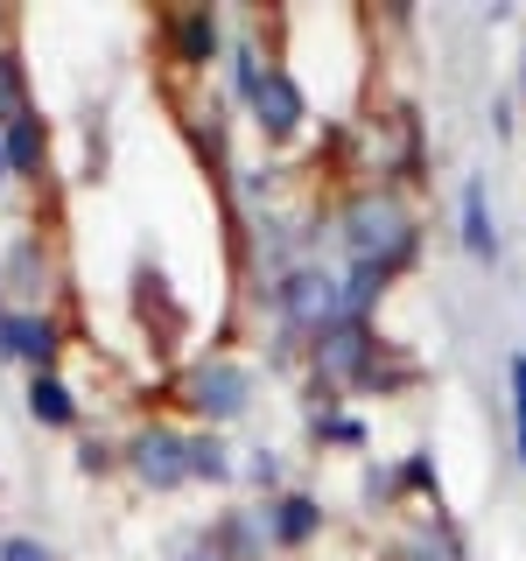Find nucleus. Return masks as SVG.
I'll list each match as a JSON object with an SVG mask.
<instances>
[{
	"mask_svg": "<svg viewBox=\"0 0 526 561\" xmlns=\"http://www.w3.org/2000/svg\"><path fill=\"white\" fill-rule=\"evenodd\" d=\"M190 478L197 484H239V449L218 428H190Z\"/></svg>",
	"mask_w": 526,
	"mask_h": 561,
	"instance_id": "nucleus-17",
	"label": "nucleus"
},
{
	"mask_svg": "<svg viewBox=\"0 0 526 561\" xmlns=\"http://www.w3.org/2000/svg\"><path fill=\"white\" fill-rule=\"evenodd\" d=\"M0 140H8V169L22 175V183H43V175H49V127H43V113L8 119Z\"/></svg>",
	"mask_w": 526,
	"mask_h": 561,
	"instance_id": "nucleus-12",
	"label": "nucleus"
},
{
	"mask_svg": "<svg viewBox=\"0 0 526 561\" xmlns=\"http://www.w3.org/2000/svg\"><path fill=\"white\" fill-rule=\"evenodd\" d=\"M162 43H169V64L175 70H210L225 57V22H218V8H175L169 22H162Z\"/></svg>",
	"mask_w": 526,
	"mask_h": 561,
	"instance_id": "nucleus-8",
	"label": "nucleus"
},
{
	"mask_svg": "<svg viewBox=\"0 0 526 561\" xmlns=\"http://www.w3.org/2000/svg\"><path fill=\"white\" fill-rule=\"evenodd\" d=\"M456 239L478 267H499V225H491V197H484V175H470L464 197H456Z\"/></svg>",
	"mask_w": 526,
	"mask_h": 561,
	"instance_id": "nucleus-11",
	"label": "nucleus"
},
{
	"mask_svg": "<svg viewBox=\"0 0 526 561\" xmlns=\"http://www.w3.org/2000/svg\"><path fill=\"white\" fill-rule=\"evenodd\" d=\"M239 478H245V484H260V499H281V491H288V484H281V456H274L267 443L239 456Z\"/></svg>",
	"mask_w": 526,
	"mask_h": 561,
	"instance_id": "nucleus-22",
	"label": "nucleus"
},
{
	"mask_svg": "<svg viewBox=\"0 0 526 561\" xmlns=\"http://www.w3.org/2000/svg\"><path fill=\"white\" fill-rule=\"evenodd\" d=\"M204 548H218L225 561H267V513L260 505H225L218 519H210V540Z\"/></svg>",
	"mask_w": 526,
	"mask_h": 561,
	"instance_id": "nucleus-10",
	"label": "nucleus"
},
{
	"mask_svg": "<svg viewBox=\"0 0 526 561\" xmlns=\"http://www.w3.org/2000/svg\"><path fill=\"white\" fill-rule=\"evenodd\" d=\"M22 113H35L28 64H22V49H0V127H8V119H22Z\"/></svg>",
	"mask_w": 526,
	"mask_h": 561,
	"instance_id": "nucleus-19",
	"label": "nucleus"
},
{
	"mask_svg": "<svg viewBox=\"0 0 526 561\" xmlns=\"http://www.w3.org/2000/svg\"><path fill=\"white\" fill-rule=\"evenodd\" d=\"M519 463H526V428H519Z\"/></svg>",
	"mask_w": 526,
	"mask_h": 561,
	"instance_id": "nucleus-29",
	"label": "nucleus"
},
{
	"mask_svg": "<svg viewBox=\"0 0 526 561\" xmlns=\"http://www.w3.org/2000/svg\"><path fill=\"white\" fill-rule=\"evenodd\" d=\"M225 64H232V105H253V92H260V78H267V49H260V35H232L225 43Z\"/></svg>",
	"mask_w": 526,
	"mask_h": 561,
	"instance_id": "nucleus-18",
	"label": "nucleus"
},
{
	"mask_svg": "<svg viewBox=\"0 0 526 561\" xmlns=\"http://www.w3.org/2000/svg\"><path fill=\"white\" fill-rule=\"evenodd\" d=\"M393 561H464V534H456L443 513H428L393 540Z\"/></svg>",
	"mask_w": 526,
	"mask_h": 561,
	"instance_id": "nucleus-15",
	"label": "nucleus"
},
{
	"mask_svg": "<svg viewBox=\"0 0 526 561\" xmlns=\"http://www.w3.org/2000/svg\"><path fill=\"white\" fill-rule=\"evenodd\" d=\"M253 127H260V140L267 148H288L295 134L309 127V92H302V78H295L288 64H267V78H260V92H253Z\"/></svg>",
	"mask_w": 526,
	"mask_h": 561,
	"instance_id": "nucleus-6",
	"label": "nucleus"
},
{
	"mask_svg": "<svg viewBox=\"0 0 526 561\" xmlns=\"http://www.w3.org/2000/svg\"><path fill=\"white\" fill-rule=\"evenodd\" d=\"M519 99H526V57H519Z\"/></svg>",
	"mask_w": 526,
	"mask_h": 561,
	"instance_id": "nucleus-28",
	"label": "nucleus"
},
{
	"mask_svg": "<svg viewBox=\"0 0 526 561\" xmlns=\"http://www.w3.org/2000/svg\"><path fill=\"white\" fill-rule=\"evenodd\" d=\"M8 175H14V169H8V140H0V183H8Z\"/></svg>",
	"mask_w": 526,
	"mask_h": 561,
	"instance_id": "nucleus-27",
	"label": "nucleus"
},
{
	"mask_svg": "<svg viewBox=\"0 0 526 561\" xmlns=\"http://www.w3.org/2000/svg\"><path fill=\"white\" fill-rule=\"evenodd\" d=\"M393 484L408 491V499H443V470H435V456L428 449H408L393 463Z\"/></svg>",
	"mask_w": 526,
	"mask_h": 561,
	"instance_id": "nucleus-20",
	"label": "nucleus"
},
{
	"mask_svg": "<svg viewBox=\"0 0 526 561\" xmlns=\"http://www.w3.org/2000/svg\"><path fill=\"white\" fill-rule=\"evenodd\" d=\"M309 435H316L323 449H365V443H373L365 414H344L338 393H316V386H309Z\"/></svg>",
	"mask_w": 526,
	"mask_h": 561,
	"instance_id": "nucleus-14",
	"label": "nucleus"
},
{
	"mask_svg": "<svg viewBox=\"0 0 526 561\" xmlns=\"http://www.w3.org/2000/svg\"><path fill=\"white\" fill-rule=\"evenodd\" d=\"M0 280H22V288H49V253H43V239H22L8 253V267H0Z\"/></svg>",
	"mask_w": 526,
	"mask_h": 561,
	"instance_id": "nucleus-21",
	"label": "nucleus"
},
{
	"mask_svg": "<svg viewBox=\"0 0 526 561\" xmlns=\"http://www.w3.org/2000/svg\"><path fill=\"white\" fill-rule=\"evenodd\" d=\"M113 463H119L113 443H99V435H92V443H78V470H84V478H105Z\"/></svg>",
	"mask_w": 526,
	"mask_h": 561,
	"instance_id": "nucleus-24",
	"label": "nucleus"
},
{
	"mask_svg": "<svg viewBox=\"0 0 526 561\" xmlns=\"http://www.w3.org/2000/svg\"><path fill=\"white\" fill-rule=\"evenodd\" d=\"M0 561H57V548L35 540V534H8V540H0Z\"/></svg>",
	"mask_w": 526,
	"mask_h": 561,
	"instance_id": "nucleus-23",
	"label": "nucleus"
},
{
	"mask_svg": "<svg viewBox=\"0 0 526 561\" xmlns=\"http://www.w3.org/2000/svg\"><path fill=\"white\" fill-rule=\"evenodd\" d=\"M379 323H358V316H344V323H330L323 337H316L302 358H309V386L316 393H358V379L379 365Z\"/></svg>",
	"mask_w": 526,
	"mask_h": 561,
	"instance_id": "nucleus-4",
	"label": "nucleus"
},
{
	"mask_svg": "<svg viewBox=\"0 0 526 561\" xmlns=\"http://www.w3.org/2000/svg\"><path fill=\"white\" fill-rule=\"evenodd\" d=\"M338 245H344V267L351 260H393V267H414L421 232H414V210L393 183H373L358 197L338 204Z\"/></svg>",
	"mask_w": 526,
	"mask_h": 561,
	"instance_id": "nucleus-2",
	"label": "nucleus"
},
{
	"mask_svg": "<svg viewBox=\"0 0 526 561\" xmlns=\"http://www.w3.org/2000/svg\"><path fill=\"white\" fill-rule=\"evenodd\" d=\"M260 513H267V540H274V554H302L309 540H323V526H330V513H323V499L316 491H281V499H260Z\"/></svg>",
	"mask_w": 526,
	"mask_h": 561,
	"instance_id": "nucleus-9",
	"label": "nucleus"
},
{
	"mask_svg": "<svg viewBox=\"0 0 526 561\" xmlns=\"http://www.w3.org/2000/svg\"><path fill=\"white\" fill-rule=\"evenodd\" d=\"M0 316H8V295H0Z\"/></svg>",
	"mask_w": 526,
	"mask_h": 561,
	"instance_id": "nucleus-30",
	"label": "nucleus"
},
{
	"mask_svg": "<svg viewBox=\"0 0 526 561\" xmlns=\"http://www.w3.org/2000/svg\"><path fill=\"white\" fill-rule=\"evenodd\" d=\"M0 358L28 365V379H35V373H57V358H64V323H57L49 309H8V316H0Z\"/></svg>",
	"mask_w": 526,
	"mask_h": 561,
	"instance_id": "nucleus-7",
	"label": "nucleus"
},
{
	"mask_svg": "<svg viewBox=\"0 0 526 561\" xmlns=\"http://www.w3.org/2000/svg\"><path fill=\"white\" fill-rule=\"evenodd\" d=\"M274 316V365H295V351H309L330 323H344V274L316 267V260H288L267 288Z\"/></svg>",
	"mask_w": 526,
	"mask_h": 561,
	"instance_id": "nucleus-1",
	"label": "nucleus"
},
{
	"mask_svg": "<svg viewBox=\"0 0 526 561\" xmlns=\"http://www.w3.org/2000/svg\"><path fill=\"white\" fill-rule=\"evenodd\" d=\"M505 386H513V421L526 428V351H513V358H505Z\"/></svg>",
	"mask_w": 526,
	"mask_h": 561,
	"instance_id": "nucleus-25",
	"label": "nucleus"
},
{
	"mask_svg": "<svg viewBox=\"0 0 526 561\" xmlns=\"http://www.w3.org/2000/svg\"><path fill=\"white\" fill-rule=\"evenodd\" d=\"M119 463L134 470V484L140 491H155V499H169V491H183V484H197L190 478V428H175V421H140V428L119 443Z\"/></svg>",
	"mask_w": 526,
	"mask_h": 561,
	"instance_id": "nucleus-5",
	"label": "nucleus"
},
{
	"mask_svg": "<svg viewBox=\"0 0 526 561\" xmlns=\"http://www.w3.org/2000/svg\"><path fill=\"white\" fill-rule=\"evenodd\" d=\"M175 400H183V414L197 421V428H232V421L253 414V373H245L239 358H225V351H210L197 358L183 379H175Z\"/></svg>",
	"mask_w": 526,
	"mask_h": 561,
	"instance_id": "nucleus-3",
	"label": "nucleus"
},
{
	"mask_svg": "<svg viewBox=\"0 0 526 561\" xmlns=\"http://www.w3.org/2000/svg\"><path fill=\"white\" fill-rule=\"evenodd\" d=\"M183 561H225V554L218 548H197V554H183Z\"/></svg>",
	"mask_w": 526,
	"mask_h": 561,
	"instance_id": "nucleus-26",
	"label": "nucleus"
},
{
	"mask_svg": "<svg viewBox=\"0 0 526 561\" xmlns=\"http://www.w3.org/2000/svg\"><path fill=\"white\" fill-rule=\"evenodd\" d=\"M408 274V267H393V260H351L344 267V316H358V323H373V309L386 302V288Z\"/></svg>",
	"mask_w": 526,
	"mask_h": 561,
	"instance_id": "nucleus-13",
	"label": "nucleus"
},
{
	"mask_svg": "<svg viewBox=\"0 0 526 561\" xmlns=\"http://www.w3.org/2000/svg\"><path fill=\"white\" fill-rule=\"evenodd\" d=\"M28 414L43 421V428H78V421H84L78 386H70L64 373H35V379H28Z\"/></svg>",
	"mask_w": 526,
	"mask_h": 561,
	"instance_id": "nucleus-16",
	"label": "nucleus"
},
{
	"mask_svg": "<svg viewBox=\"0 0 526 561\" xmlns=\"http://www.w3.org/2000/svg\"><path fill=\"white\" fill-rule=\"evenodd\" d=\"M0 22H8V14H0Z\"/></svg>",
	"mask_w": 526,
	"mask_h": 561,
	"instance_id": "nucleus-31",
	"label": "nucleus"
}]
</instances>
